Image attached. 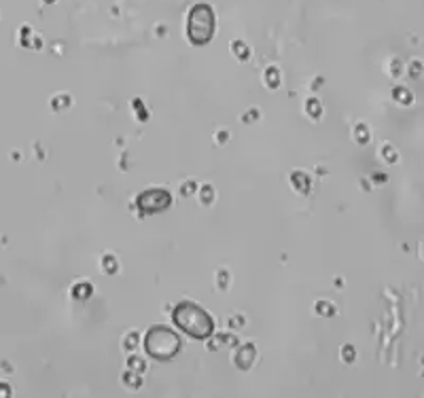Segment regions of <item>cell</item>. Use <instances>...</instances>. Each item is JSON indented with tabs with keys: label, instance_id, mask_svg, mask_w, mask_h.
I'll use <instances>...</instances> for the list:
<instances>
[{
	"label": "cell",
	"instance_id": "7a4b0ae2",
	"mask_svg": "<svg viewBox=\"0 0 424 398\" xmlns=\"http://www.w3.org/2000/svg\"><path fill=\"white\" fill-rule=\"evenodd\" d=\"M144 350L157 360H170L178 354L180 339L166 326H153L144 337Z\"/></svg>",
	"mask_w": 424,
	"mask_h": 398
},
{
	"label": "cell",
	"instance_id": "277c9868",
	"mask_svg": "<svg viewBox=\"0 0 424 398\" xmlns=\"http://www.w3.org/2000/svg\"><path fill=\"white\" fill-rule=\"evenodd\" d=\"M168 203H170V195L166 191H157V189L146 191V193H142L138 199L140 210H144V212H157L161 208H166Z\"/></svg>",
	"mask_w": 424,
	"mask_h": 398
},
{
	"label": "cell",
	"instance_id": "6da1fadb",
	"mask_svg": "<svg viewBox=\"0 0 424 398\" xmlns=\"http://www.w3.org/2000/svg\"><path fill=\"white\" fill-rule=\"evenodd\" d=\"M172 320L182 332L195 339H206L214 332V322L208 316V311L195 303H180L174 309Z\"/></svg>",
	"mask_w": 424,
	"mask_h": 398
},
{
	"label": "cell",
	"instance_id": "3957f363",
	"mask_svg": "<svg viewBox=\"0 0 424 398\" xmlns=\"http://www.w3.org/2000/svg\"><path fill=\"white\" fill-rule=\"evenodd\" d=\"M187 34L193 45H206L214 34V13L208 4H197L189 13Z\"/></svg>",
	"mask_w": 424,
	"mask_h": 398
}]
</instances>
